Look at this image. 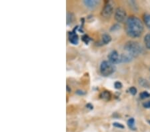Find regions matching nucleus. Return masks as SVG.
Wrapping results in <instances>:
<instances>
[{
	"label": "nucleus",
	"instance_id": "1",
	"mask_svg": "<svg viewBox=\"0 0 150 132\" xmlns=\"http://www.w3.org/2000/svg\"><path fill=\"white\" fill-rule=\"evenodd\" d=\"M125 29L128 36L133 38H137L142 35L144 27V24L138 18L130 16L125 21Z\"/></svg>",
	"mask_w": 150,
	"mask_h": 132
},
{
	"label": "nucleus",
	"instance_id": "2",
	"mask_svg": "<svg viewBox=\"0 0 150 132\" xmlns=\"http://www.w3.org/2000/svg\"><path fill=\"white\" fill-rule=\"evenodd\" d=\"M124 50L126 52L127 54L129 55L134 58V57H137L142 54L143 48L138 42H134V41H129L125 44Z\"/></svg>",
	"mask_w": 150,
	"mask_h": 132
},
{
	"label": "nucleus",
	"instance_id": "3",
	"mask_svg": "<svg viewBox=\"0 0 150 132\" xmlns=\"http://www.w3.org/2000/svg\"><path fill=\"white\" fill-rule=\"evenodd\" d=\"M115 71V67L110 61H103L100 65V73L104 77H108Z\"/></svg>",
	"mask_w": 150,
	"mask_h": 132
},
{
	"label": "nucleus",
	"instance_id": "4",
	"mask_svg": "<svg viewBox=\"0 0 150 132\" xmlns=\"http://www.w3.org/2000/svg\"><path fill=\"white\" fill-rule=\"evenodd\" d=\"M109 61L112 64H117L119 63H122V57L121 55L118 54V52L115 50L111 52L110 54L108 55Z\"/></svg>",
	"mask_w": 150,
	"mask_h": 132
},
{
	"label": "nucleus",
	"instance_id": "5",
	"mask_svg": "<svg viewBox=\"0 0 150 132\" xmlns=\"http://www.w3.org/2000/svg\"><path fill=\"white\" fill-rule=\"evenodd\" d=\"M127 16L126 11L122 8H117L115 13V20L119 23H122L124 21Z\"/></svg>",
	"mask_w": 150,
	"mask_h": 132
},
{
	"label": "nucleus",
	"instance_id": "6",
	"mask_svg": "<svg viewBox=\"0 0 150 132\" xmlns=\"http://www.w3.org/2000/svg\"><path fill=\"white\" fill-rule=\"evenodd\" d=\"M113 11V6L110 4H107L101 11V16L105 18H108L112 15Z\"/></svg>",
	"mask_w": 150,
	"mask_h": 132
},
{
	"label": "nucleus",
	"instance_id": "7",
	"mask_svg": "<svg viewBox=\"0 0 150 132\" xmlns=\"http://www.w3.org/2000/svg\"><path fill=\"white\" fill-rule=\"evenodd\" d=\"M69 41L71 44L74 45H77L79 43L78 35L76 34V32H71L69 33Z\"/></svg>",
	"mask_w": 150,
	"mask_h": 132
},
{
	"label": "nucleus",
	"instance_id": "8",
	"mask_svg": "<svg viewBox=\"0 0 150 132\" xmlns=\"http://www.w3.org/2000/svg\"><path fill=\"white\" fill-rule=\"evenodd\" d=\"M99 3H100V1H96V0H86L83 1L85 6L89 9L96 8Z\"/></svg>",
	"mask_w": 150,
	"mask_h": 132
},
{
	"label": "nucleus",
	"instance_id": "9",
	"mask_svg": "<svg viewBox=\"0 0 150 132\" xmlns=\"http://www.w3.org/2000/svg\"><path fill=\"white\" fill-rule=\"evenodd\" d=\"M139 83L140 85L142 86L143 88H150V83L147 80H145L144 78H140L139 80Z\"/></svg>",
	"mask_w": 150,
	"mask_h": 132
},
{
	"label": "nucleus",
	"instance_id": "10",
	"mask_svg": "<svg viewBox=\"0 0 150 132\" xmlns=\"http://www.w3.org/2000/svg\"><path fill=\"white\" fill-rule=\"evenodd\" d=\"M100 97L101 99L104 100H109L111 98V93L108 91H103V92L101 93Z\"/></svg>",
	"mask_w": 150,
	"mask_h": 132
},
{
	"label": "nucleus",
	"instance_id": "11",
	"mask_svg": "<svg viewBox=\"0 0 150 132\" xmlns=\"http://www.w3.org/2000/svg\"><path fill=\"white\" fill-rule=\"evenodd\" d=\"M111 41H112V37L109 34H103L102 35V42L103 44H108Z\"/></svg>",
	"mask_w": 150,
	"mask_h": 132
},
{
	"label": "nucleus",
	"instance_id": "12",
	"mask_svg": "<svg viewBox=\"0 0 150 132\" xmlns=\"http://www.w3.org/2000/svg\"><path fill=\"white\" fill-rule=\"evenodd\" d=\"M144 44L148 49H150V33H147L144 37Z\"/></svg>",
	"mask_w": 150,
	"mask_h": 132
},
{
	"label": "nucleus",
	"instance_id": "13",
	"mask_svg": "<svg viewBox=\"0 0 150 132\" xmlns=\"http://www.w3.org/2000/svg\"><path fill=\"white\" fill-rule=\"evenodd\" d=\"M144 20L147 27L150 30V14L149 13L145 14L144 17Z\"/></svg>",
	"mask_w": 150,
	"mask_h": 132
},
{
	"label": "nucleus",
	"instance_id": "14",
	"mask_svg": "<svg viewBox=\"0 0 150 132\" xmlns=\"http://www.w3.org/2000/svg\"><path fill=\"white\" fill-rule=\"evenodd\" d=\"M74 20V16L71 13H68L67 15V24L71 23Z\"/></svg>",
	"mask_w": 150,
	"mask_h": 132
},
{
	"label": "nucleus",
	"instance_id": "15",
	"mask_svg": "<svg viewBox=\"0 0 150 132\" xmlns=\"http://www.w3.org/2000/svg\"><path fill=\"white\" fill-rule=\"evenodd\" d=\"M127 125L130 128L132 129H134V126H135V120L134 118H130L127 121Z\"/></svg>",
	"mask_w": 150,
	"mask_h": 132
},
{
	"label": "nucleus",
	"instance_id": "16",
	"mask_svg": "<svg viewBox=\"0 0 150 132\" xmlns=\"http://www.w3.org/2000/svg\"><path fill=\"white\" fill-rule=\"evenodd\" d=\"M140 98L142 100L146 99V98H148L150 97V94L147 92H143L140 93Z\"/></svg>",
	"mask_w": 150,
	"mask_h": 132
},
{
	"label": "nucleus",
	"instance_id": "17",
	"mask_svg": "<svg viewBox=\"0 0 150 132\" xmlns=\"http://www.w3.org/2000/svg\"><path fill=\"white\" fill-rule=\"evenodd\" d=\"M113 126H114L115 128H117L119 129H124L125 128V126H123V124H120V123H117V122H114V123L113 124Z\"/></svg>",
	"mask_w": 150,
	"mask_h": 132
},
{
	"label": "nucleus",
	"instance_id": "18",
	"mask_svg": "<svg viewBox=\"0 0 150 132\" xmlns=\"http://www.w3.org/2000/svg\"><path fill=\"white\" fill-rule=\"evenodd\" d=\"M122 83L120 82V81H115V83H114V87L115 89H117V90H120L122 88Z\"/></svg>",
	"mask_w": 150,
	"mask_h": 132
},
{
	"label": "nucleus",
	"instance_id": "19",
	"mask_svg": "<svg viewBox=\"0 0 150 132\" xmlns=\"http://www.w3.org/2000/svg\"><path fill=\"white\" fill-rule=\"evenodd\" d=\"M129 92L133 95H135L137 93V89L135 87H131L129 88Z\"/></svg>",
	"mask_w": 150,
	"mask_h": 132
},
{
	"label": "nucleus",
	"instance_id": "20",
	"mask_svg": "<svg viewBox=\"0 0 150 132\" xmlns=\"http://www.w3.org/2000/svg\"><path fill=\"white\" fill-rule=\"evenodd\" d=\"M143 106L145 108H150V101L144 103V104H143Z\"/></svg>",
	"mask_w": 150,
	"mask_h": 132
},
{
	"label": "nucleus",
	"instance_id": "21",
	"mask_svg": "<svg viewBox=\"0 0 150 132\" xmlns=\"http://www.w3.org/2000/svg\"><path fill=\"white\" fill-rule=\"evenodd\" d=\"M82 40H83V42H85L86 43V44H88V42H89V37H88V35H84L83 37H82Z\"/></svg>",
	"mask_w": 150,
	"mask_h": 132
},
{
	"label": "nucleus",
	"instance_id": "22",
	"mask_svg": "<svg viewBox=\"0 0 150 132\" xmlns=\"http://www.w3.org/2000/svg\"><path fill=\"white\" fill-rule=\"evenodd\" d=\"M76 93H77V94H78V95H80L85 94V93L83 92V91H81V90L77 91V92H76Z\"/></svg>",
	"mask_w": 150,
	"mask_h": 132
},
{
	"label": "nucleus",
	"instance_id": "23",
	"mask_svg": "<svg viewBox=\"0 0 150 132\" xmlns=\"http://www.w3.org/2000/svg\"><path fill=\"white\" fill-rule=\"evenodd\" d=\"M86 107H88V108H89V109H93V105H91V104H89L87 105Z\"/></svg>",
	"mask_w": 150,
	"mask_h": 132
},
{
	"label": "nucleus",
	"instance_id": "24",
	"mask_svg": "<svg viewBox=\"0 0 150 132\" xmlns=\"http://www.w3.org/2000/svg\"><path fill=\"white\" fill-rule=\"evenodd\" d=\"M66 88H67V92H71V88H69V87L68 85H67Z\"/></svg>",
	"mask_w": 150,
	"mask_h": 132
},
{
	"label": "nucleus",
	"instance_id": "25",
	"mask_svg": "<svg viewBox=\"0 0 150 132\" xmlns=\"http://www.w3.org/2000/svg\"><path fill=\"white\" fill-rule=\"evenodd\" d=\"M149 124H150V121H149Z\"/></svg>",
	"mask_w": 150,
	"mask_h": 132
}]
</instances>
